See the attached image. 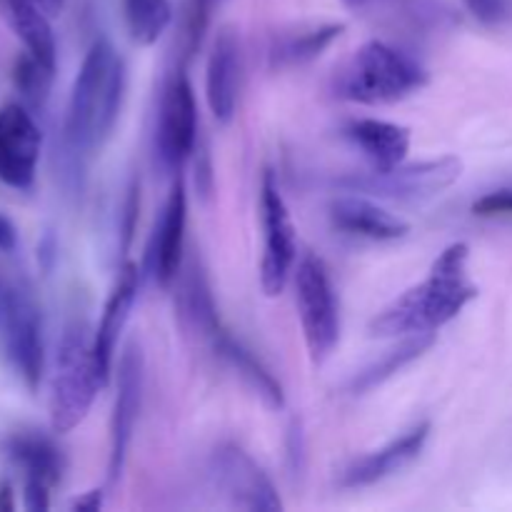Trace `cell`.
<instances>
[{"mask_svg": "<svg viewBox=\"0 0 512 512\" xmlns=\"http://www.w3.org/2000/svg\"><path fill=\"white\" fill-rule=\"evenodd\" d=\"M470 248L453 243L435 258L423 283L405 290L398 300L378 313L370 323V335L435 333L438 328L458 318L465 305L478 298V285L468 275Z\"/></svg>", "mask_w": 512, "mask_h": 512, "instance_id": "6da1fadb", "label": "cell"}, {"mask_svg": "<svg viewBox=\"0 0 512 512\" xmlns=\"http://www.w3.org/2000/svg\"><path fill=\"white\" fill-rule=\"evenodd\" d=\"M125 95V63L110 40L90 45L75 75L65 110L63 138L73 158H85L103 148L115 128Z\"/></svg>", "mask_w": 512, "mask_h": 512, "instance_id": "7a4b0ae2", "label": "cell"}, {"mask_svg": "<svg viewBox=\"0 0 512 512\" xmlns=\"http://www.w3.org/2000/svg\"><path fill=\"white\" fill-rule=\"evenodd\" d=\"M93 353V335L83 323H70L55 353L50 380V425L55 433H70L88 418L95 395L103 388Z\"/></svg>", "mask_w": 512, "mask_h": 512, "instance_id": "3957f363", "label": "cell"}, {"mask_svg": "<svg viewBox=\"0 0 512 512\" xmlns=\"http://www.w3.org/2000/svg\"><path fill=\"white\" fill-rule=\"evenodd\" d=\"M428 83V73L418 60L400 53L383 40L360 45L338 80V95L363 105L398 103L418 93Z\"/></svg>", "mask_w": 512, "mask_h": 512, "instance_id": "277c9868", "label": "cell"}, {"mask_svg": "<svg viewBox=\"0 0 512 512\" xmlns=\"http://www.w3.org/2000/svg\"><path fill=\"white\" fill-rule=\"evenodd\" d=\"M295 305L310 360L320 365L338 345L340 313L328 268L315 255H303L295 268Z\"/></svg>", "mask_w": 512, "mask_h": 512, "instance_id": "5b68a950", "label": "cell"}, {"mask_svg": "<svg viewBox=\"0 0 512 512\" xmlns=\"http://www.w3.org/2000/svg\"><path fill=\"white\" fill-rule=\"evenodd\" d=\"M463 175V160L455 155H443L423 163L395 165L390 170H373L368 175H350L338 180L348 193H365L388 200H425L435 198Z\"/></svg>", "mask_w": 512, "mask_h": 512, "instance_id": "8992f818", "label": "cell"}, {"mask_svg": "<svg viewBox=\"0 0 512 512\" xmlns=\"http://www.w3.org/2000/svg\"><path fill=\"white\" fill-rule=\"evenodd\" d=\"M198 140V103L185 70H175L165 83L155 123V160L168 173H180Z\"/></svg>", "mask_w": 512, "mask_h": 512, "instance_id": "52a82bcc", "label": "cell"}, {"mask_svg": "<svg viewBox=\"0 0 512 512\" xmlns=\"http://www.w3.org/2000/svg\"><path fill=\"white\" fill-rule=\"evenodd\" d=\"M260 215H263L265 233L260 285L268 298H275L288 285L295 258H298V245H295L293 218H290V210L285 205L273 170H265L263 183H260Z\"/></svg>", "mask_w": 512, "mask_h": 512, "instance_id": "ba28073f", "label": "cell"}, {"mask_svg": "<svg viewBox=\"0 0 512 512\" xmlns=\"http://www.w3.org/2000/svg\"><path fill=\"white\" fill-rule=\"evenodd\" d=\"M3 343L10 365L30 390H38L45 368L40 310L25 290H10L3 298Z\"/></svg>", "mask_w": 512, "mask_h": 512, "instance_id": "9c48e42d", "label": "cell"}, {"mask_svg": "<svg viewBox=\"0 0 512 512\" xmlns=\"http://www.w3.org/2000/svg\"><path fill=\"white\" fill-rule=\"evenodd\" d=\"M145 388V358L138 343H130L123 350L118 363V393H115L113 415H110V455H108V483L115 485L123 478L125 460L133 443L135 423H138L140 403Z\"/></svg>", "mask_w": 512, "mask_h": 512, "instance_id": "30bf717a", "label": "cell"}, {"mask_svg": "<svg viewBox=\"0 0 512 512\" xmlns=\"http://www.w3.org/2000/svg\"><path fill=\"white\" fill-rule=\"evenodd\" d=\"M210 475L230 505L250 512H273L283 508L278 490L258 463L240 445H220L210 460Z\"/></svg>", "mask_w": 512, "mask_h": 512, "instance_id": "8fae6325", "label": "cell"}, {"mask_svg": "<svg viewBox=\"0 0 512 512\" xmlns=\"http://www.w3.org/2000/svg\"><path fill=\"white\" fill-rule=\"evenodd\" d=\"M43 133L25 105L0 108V183L13 190H30L38 173Z\"/></svg>", "mask_w": 512, "mask_h": 512, "instance_id": "7c38bea8", "label": "cell"}, {"mask_svg": "<svg viewBox=\"0 0 512 512\" xmlns=\"http://www.w3.org/2000/svg\"><path fill=\"white\" fill-rule=\"evenodd\" d=\"M185 228H188V190L185 178L175 173L168 200L163 205L153 238L148 245V270L160 288H170L180 278L185 253Z\"/></svg>", "mask_w": 512, "mask_h": 512, "instance_id": "4fadbf2b", "label": "cell"}, {"mask_svg": "<svg viewBox=\"0 0 512 512\" xmlns=\"http://www.w3.org/2000/svg\"><path fill=\"white\" fill-rule=\"evenodd\" d=\"M140 288V270L138 263L133 260H125L120 265V273L115 278L113 290H110L108 300L103 305V315H100L98 330L93 333V353L95 363H98L100 378L103 383H108L110 373H113V360H115V348H118V338L123 333L125 323L130 318V310H133L135 298H138Z\"/></svg>", "mask_w": 512, "mask_h": 512, "instance_id": "5bb4252c", "label": "cell"}, {"mask_svg": "<svg viewBox=\"0 0 512 512\" xmlns=\"http://www.w3.org/2000/svg\"><path fill=\"white\" fill-rule=\"evenodd\" d=\"M240 43L233 28H220L213 40L205 68V98L218 123H230L238 110L240 93Z\"/></svg>", "mask_w": 512, "mask_h": 512, "instance_id": "9a60e30c", "label": "cell"}, {"mask_svg": "<svg viewBox=\"0 0 512 512\" xmlns=\"http://www.w3.org/2000/svg\"><path fill=\"white\" fill-rule=\"evenodd\" d=\"M428 438L430 423H420L410 428L408 433L400 435V438L390 440L380 450H373V453L363 455V458H355L340 475V488H368V485H375L380 480L390 478V475L400 473L413 460H418Z\"/></svg>", "mask_w": 512, "mask_h": 512, "instance_id": "2e32d148", "label": "cell"}, {"mask_svg": "<svg viewBox=\"0 0 512 512\" xmlns=\"http://www.w3.org/2000/svg\"><path fill=\"white\" fill-rule=\"evenodd\" d=\"M178 315L183 328L190 335L213 348L215 340L225 333V325L220 320L218 305L213 300L208 275L200 268L198 260H190L180 270V288H178Z\"/></svg>", "mask_w": 512, "mask_h": 512, "instance_id": "e0dca14e", "label": "cell"}, {"mask_svg": "<svg viewBox=\"0 0 512 512\" xmlns=\"http://www.w3.org/2000/svg\"><path fill=\"white\" fill-rule=\"evenodd\" d=\"M330 220L343 233L358 235L365 240H378V243L400 240L410 233V225L403 218L358 193L335 198L330 203Z\"/></svg>", "mask_w": 512, "mask_h": 512, "instance_id": "ac0fdd59", "label": "cell"}, {"mask_svg": "<svg viewBox=\"0 0 512 512\" xmlns=\"http://www.w3.org/2000/svg\"><path fill=\"white\" fill-rule=\"evenodd\" d=\"M348 138L370 160L373 170H390L405 163L410 150V128L380 118H358L348 125Z\"/></svg>", "mask_w": 512, "mask_h": 512, "instance_id": "d6986e66", "label": "cell"}, {"mask_svg": "<svg viewBox=\"0 0 512 512\" xmlns=\"http://www.w3.org/2000/svg\"><path fill=\"white\" fill-rule=\"evenodd\" d=\"M215 355L223 360L225 365H230L233 373H238L243 378V383L268 405L270 410H280L285 405V393L283 385L275 380V375L270 373L268 368L263 365V360L255 358L248 348H245L240 340H235L233 335L225 330L218 340H215L213 348Z\"/></svg>", "mask_w": 512, "mask_h": 512, "instance_id": "ffe728a7", "label": "cell"}, {"mask_svg": "<svg viewBox=\"0 0 512 512\" xmlns=\"http://www.w3.org/2000/svg\"><path fill=\"white\" fill-rule=\"evenodd\" d=\"M3 3L5 10H8L10 25H13L15 35L23 43L25 53L40 60L45 68L55 70L58 48H55V35L53 28H50V15L35 3H30V0H3Z\"/></svg>", "mask_w": 512, "mask_h": 512, "instance_id": "44dd1931", "label": "cell"}, {"mask_svg": "<svg viewBox=\"0 0 512 512\" xmlns=\"http://www.w3.org/2000/svg\"><path fill=\"white\" fill-rule=\"evenodd\" d=\"M8 453L20 470L25 473V480H35L48 488H55L63 478L65 460L55 443L45 435L38 433H20L8 443Z\"/></svg>", "mask_w": 512, "mask_h": 512, "instance_id": "7402d4cb", "label": "cell"}, {"mask_svg": "<svg viewBox=\"0 0 512 512\" xmlns=\"http://www.w3.org/2000/svg\"><path fill=\"white\" fill-rule=\"evenodd\" d=\"M343 30V23H325L318 28L303 30V33L278 38L270 45V68L288 70L313 63L343 35Z\"/></svg>", "mask_w": 512, "mask_h": 512, "instance_id": "603a6c76", "label": "cell"}, {"mask_svg": "<svg viewBox=\"0 0 512 512\" xmlns=\"http://www.w3.org/2000/svg\"><path fill=\"white\" fill-rule=\"evenodd\" d=\"M433 343H435V333H415L413 338L405 340L403 345H398L395 350L385 353L378 363H373L370 368H365L363 373L353 380L350 390H353L355 395H360V393H368V390L378 388L380 383H385L388 378H393V375L398 373V370H403L405 365H410L413 360H418L425 350L433 348Z\"/></svg>", "mask_w": 512, "mask_h": 512, "instance_id": "cb8c5ba5", "label": "cell"}, {"mask_svg": "<svg viewBox=\"0 0 512 512\" xmlns=\"http://www.w3.org/2000/svg\"><path fill=\"white\" fill-rule=\"evenodd\" d=\"M123 15L133 43L148 48L158 43L173 23V5L170 0H123Z\"/></svg>", "mask_w": 512, "mask_h": 512, "instance_id": "d4e9b609", "label": "cell"}, {"mask_svg": "<svg viewBox=\"0 0 512 512\" xmlns=\"http://www.w3.org/2000/svg\"><path fill=\"white\" fill-rule=\"evenodd\" d=\"M53 75L55 70L45 68L40 60H35L30 53H23L15 63L13 70V80H15V88L20 90L28 103L33 105H43L45 98H48V90L50 83H53Z\"/></svg>", "mask_w": 512, "mask_h": 512, "instance_id": "484cf974", "label": "cell"}, {"mask_svg": "<svg viewBox=\"0 0 512 512\" xmlns=\"http://www.w3.org/2000/svg\"><path fill=\"white\" fill-rule=\"evenodd\" d=\"M468 13L483 25H503L510 18V0H463Z\"/></svg>", "mask_w": 512, "mask_h": 512, "instance_id": "4316f807", "label": "cell"}, {"mask_svg": "<svg viewBox=\"0 0 512 512\" xmlns=\"http://www.w3.org/2000/svg\"><path fill=\"white\" fill-rule=\"evenodd\" d=\"M220 0H190V13H188V43L190 53L200 45L205 30H208L210 15H213V8Z\"/></svg>", "mask_w": 512, "mask_h": 512, "instance_id": "83f0119b", "label": "cell"}, {"mask_svg": "<svg viewBox=\"0 0 512 512\" xmlns=\"http://www.w3.org/2000/svg\"><path fill=\"white\" fill-rule=\"evenodd\" d=\"M473 213L480 218H512V188H498L493 193H485L473 203Z\"/></svg>", "mask_w": 512, "mask_h": 512, "instance_id": "f1b7e54d", "label": "cell"}, {"mask_svg": "<svg viewBox=\"0 0 512 512\" xmlns=\"http://www.w3.org/2000/svg\"><path fill=\"white\" fill-rule=\"evenodd\" d=\"M285 448H288V468L293 478L303 475L305 470V433L300 420H293L288 428V438H285Z\"/></svg>", "mask_w": 512, "mask_h": 512, "instance_id": "f546056e", "label": "cell"}, {"mask_svg": "<svg viewBox=\"0 0 512 512\" xmlns=\"http://www.w3.org/2000/svg\"><path fill=\"white\" fill-rule=\"evenodd\" d=\"M50 490L48 485L35 483V480H25L23 488V503L30 512H45L50 508Z\"/></svg>", "mask_w": 512, "mask_h": 512, "instance_id": "4dcf8cb0", "label": "cell"}, {"mask_svg": "<svg viewBox=\"0 0 512 512\" xmlns=\"http://www.w3.org/2000/svg\"><path fill=\"white\" fill-rule=\"evenodd\" d=\"M15 245H18V230L10 223V218L0 213V250L10 253V250H15Z\"/></svg>", "mask_w": 512, "mask_h": 512, "instance_id": "1f68e13d", "label": "cell"}, {"mask_svg": "<svg viewBox=\"0 0 512 512\" xmlns=\"http://www.w3.org/2000/svg\"><path fill=\"white\" fill-rule=\"evenodd\" d=\"M103 508V490H90V493L80 495L73 500V510L80 512H98Z\"/></svg>", "mask_w": 512, "mask_h": 512, "instance_id": "d6a6232c", "label": "cell"}, {"mask_svg": "<svg viewBox=\"0 0 512 512\" xmlns=\"http://www.w3.org/2000/svg\"><path fill=\"white\" fill-rule=\"evenodd\" d=\"M13 508V488H10V483H0V512H10Z\"/></svg>", "mask_w": 512, "mask_h": 512, "instance_id": "836d02e7", "label": "cell"}, {"mask_svg": "<svg viewBox=\"0 0 512 512\" xmlns=\"http://www.w3.org/2000/svg\"><path fill=\"white\" fill-rule=\"evenodd\" d=\"M30 3H35L40 10H45V13H48L50 18H53V15H58L60 10H63L65 0H30Z\"/></svg>", "mask_w": 512, "mask_h": 512, "instance_id": "e575fe53", "label": "cell"}, {"mask_svg": "<svg viewBox=\"0 0 512 512\" xmlns=\"http://www.w3.org/2000/svg\"><path fill=\"white\" fill-rule=\"evenodd\" d=\"M368 3L370 0H343L345 8H350V10H360V8H365Z\"/></svg>", "mask_w": 512, "mask_h": 512, "instance_id": "d590c367", "label": "cell"}]
</instances>
